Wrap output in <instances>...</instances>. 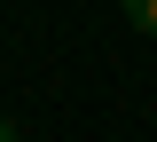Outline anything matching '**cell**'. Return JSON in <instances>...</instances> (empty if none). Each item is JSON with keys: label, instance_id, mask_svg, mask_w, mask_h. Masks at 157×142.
Instances as JSON below:
<instances>
[{"label": "cell", "instance_id": "cell-2", "mask_svg": "<svg viewBox=\"0 0 157 142\" xmlns=\"http://www.w3.org/2000/svg\"><path fill=\"white\" fill-rule=\"evenodd\" d=\"M0 142H16V126H8V119H0Z\"/></svg>", "mask_w": 157, "mask_h": 142}, {"label": "cell", "instance_id": "cell-1", "mask_svg": "<svg viewBox=\"0 0 157 142\" xmlns=\"http://www.w3.org/2000/svg\"><path fill=\"white\" fill-rule=\"evenodd\" d=\"M126 24L134 32H157V0H126Z\"/></svg>", "mask_w": 157, "mask_h": 142}]
</instances>
